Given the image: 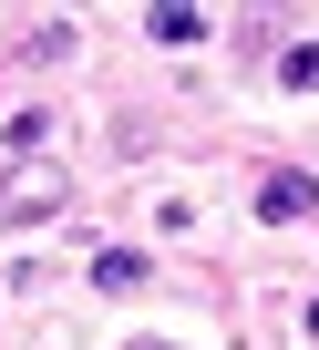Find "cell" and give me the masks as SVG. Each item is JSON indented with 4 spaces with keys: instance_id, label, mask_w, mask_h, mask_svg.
I'll list each match as a JSON object with an SVG mask.
<instances>
[{
    "instance_id": "6da1fadb",
    "label": "cell",
    "mask_w": 319,
    "mask_h": 350,
    "mask_svg": "<svg viewBox=\"0 0 319 350\" xmlns=\"http://www.w3.org/2000/svg\"><path fill=\"white\" fill-rule=\"evenodd\" d=\"M0 217H11V227H52V217H72V165L21 154L11 175H0Z\"/></svg>"
},
{
    "instance_id": "7a4b0ae2",
    "label": "cell",
    "mask_w": 319,
    "mask_h": 350,
    "mask_svg": "<svg viewBox=\"0 0 319 350\" xmlns=\"http://www.w3.org/2000/svg\"><path fill=\"white\" fill-rule=\"evenodd\" d=\"M258 217H268V227H299V217H319V175H299V165H268V175H258Z\"/></svg>"
},
{
    "instance_id": "3957f363",
    "label": "cell",
    "mask_w": 319,
    "mask_h": 350,
    "mask_svg": "<svg viewBox=\"0 0 319 350\" xmlns=\"http://www.w3.org/2000/svg\"><path fill=\"white\" fill-rule=\"evenodd\" d=\"M144 31L165 42V52H186V42H206V11H186V0H165V11H144Z\"/></svg>"
},
{
    "instance_id": "277c9868",
    "label": "cell",
    "mask_w": 319,
    "mask_h": 350,
    "mask_svg": "<svg viewBox=\"0 0 319 350\" xmlns=\"http://www.w3.org/2000/svg\"><path fill=\"white\" fill-rule=\"evenodd\" d=\"M93 288H103V299L144 288V258H134V247H103V258H93Z\"/></svg>"
},
{
    "instance_id": "5b68a950",
    "label": "cell",
    "mask_w": 319,
    "mask_h": 350,
    "mask_svg": "<svg viewBox=\"0 0 319 350\" xmlns=\"http://www.w3.org/2000/svg\"><path fill=\"white\" fill-rule=\"evenodd\" d=\"M278 83H288V93H319V42H288V52H278Z\"/></svg>"
},
{
    "instance_id": "8992f818",
    "label": "cell",
    "mask_w": 319,
    "mask_h": 350,
    "mask_svg": "<svg viewBox=\"0 0 319 350\" xmlns=\"http://www.w3.org/2000/svg\"><path fill=\"white\" fill-rule=\"evenodd\" d=\"M62 52H83V31H72V21H42V31H31V52H21V62H62Z\"/></svg>"
},
{
    "instance_id": "52a82bcc",
    "label": "cell",
    "mask_w": 319,
    "mask_h": 350,
    "mask_svg": "<svg viewBox=\"0 0 319 350\" xmlns=\"http://www.w3.org/2000/svg\"><path fill=\"white\" fill-rule=\"evenodd\" d=\"M42 134H52L42 113H11V134H0V144H11V165H21V154H42Z\"/></svg>"
},
{
    "instance_id": "ba28073f",
    "label": "cell",
    "mask_w": 319,
    "mask_h": 350,
    "mask_svg": "<svg viewBox=\"0 0 319 350\" xmlns=\"http://www.w3.org/2000/svg\"><path fill=\"white\" fill-rule=\"evenodd\" d=\"M124 350H176V340H124Z\"/></svg>"
},
{
    "instance_id": "9c48e42d",
    "label": "cell",
    "mask_w": 319,
    "mask_h": 350,
    "mask_svg": "<svg viewBox=\"0 0 319 350\" xmlns=\"http://www.w3.org/2000/svg\"><path fill=\"white\" fill-rule=\"evenodd\" d=\"M309 340H319V299H309Z\"/></svg>"
}]
</instances>
